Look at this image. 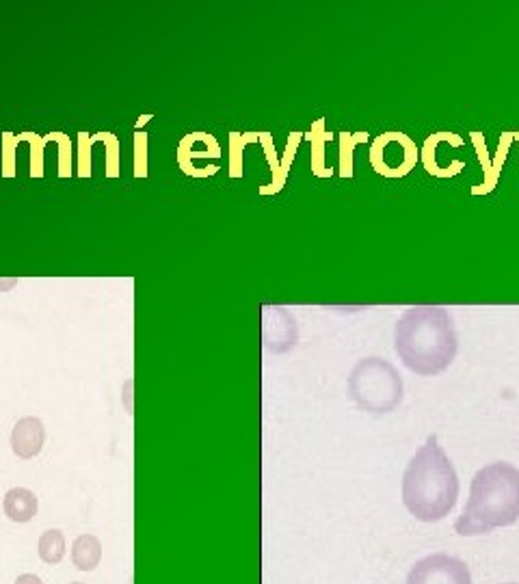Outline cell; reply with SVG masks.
Listing matches in <instances>:
<instances>
[{
  "instance_id": "1",
  "label": "cell",
  "mask_w": 519,
  "mask_h": 584,
  "mask_svg": "<svg viewBox=\"0 0 519 584\" xmlns=\"http://www.w3.org/2000/svg\"><path fill=\"white\" fill-rule=\"evenodd\" d=\"M394 351L420 377H433L455 362L459 338L452 316L444 308H409L394 327Z\"/></svg>"
},
{
  "instance_id": "2",
  "label": "cell",
  "mask_w": 519,
  "mask_h": 584,
  "mask_svg": "<svg viewBox=\"0 0 519 584\" xmlns=\"http://www.w3.org/2000/svg\"><path fill=\"white\" fill-rule=\"evenodd\" d=\"M459 498V476L446 450L431 435L407 463L403 474V502L420 522H442L455 509Z\"/></svg>"
},
{
  "instance_id": "3",
  "label": "cell",
  "mask_w": 519,
  "mask_h": 584,
  "mask_svg": "<svg viewBox=\"0 0 519 584\" xmlns=\"http://www.w3.org/2000/svg\"><path fill=\"white\" fill-rule=\"evenodd\" d=\"M519 522V470L507 461L481 468L472 479L470 498L455 524L461 537H481Z\"/></svg>"
},
{
  "instance_id": "4",
  "label": "cell",
  "mask_w": 519,
  "mask_h": 584,
  "mask_svg": "<svg viewBox=\"0 0 519 584\" xmlns=\"http://www.w3.org/2000/svg\"><path fill=\"white\" fill-rule=\"evenodd\" d=\"M349 392L359 409L383 416L403 403V379L390 362L366 357L351 370Z\"/></svg>"
},
{
  "instance_id": "5",
  "label": "cell",
  "mask_w": 519,
  "mask_h": 584,
  "mask_svg": "<svg viewBox=\"0 0 519 584\" xmlns=\"http://www.w3.org/2000/svg\"><path fill=\"white\" fill-rule=\"evenodd\" d=\"M405 584H472V574L468 563L439 552L411 567Z\"/></svg>"
},
{
  "instance_id": "6",
  "label": "cell",
  "mask_w": 519,
  "mask_h": 584,
  "mask_svg": "<svg viewBox=\"0 0 519 584\" xmlns=\"http://www.w3.org/2000/svg\"><path fill=\"white\" fill-rule=\"evenodd\" d=\"M46 442L44 422L33 416L20 418L11 431V450L20 459H35Z\"/></svg>"
},
{
  "instance_id": "7",
  "label": "cell",
  "mask_w": 519,
  "mask_h": 584,
  "mask_svg": "<svg viewBox=\"0 0 519 584\" xmlns=\"http://www.w3.org/2000/svg\"><path fill=\"white\" fill-rule=\"evenodd\" d=\"M37 498L31 489H24V487H13L7 491V496L3 500V509L5 515L9 517L11 522H18V524H26L31 522L33 517L37 515Z\"/></svg>"
},
{
  "instance_id": "8",
  "label": "cell",
  "mask_w": 519,
  "mask_h": 584,
  "mask_svg": "<svg viewBox=\"0 0 519 584\" xmlns=\"http://www.w3.org/2000/svg\"><path fill=\"white\" fill-rule=\"evenodd\" d=\"M102 561V543L93 535H81L72 543V563L81 572H93Z\"/></svg>"
},
{
  "instance_id": "9",
  "label": "cell",
  "mask_w": 519,
  "mask_h": 584,
  "mask_svg": "<svg viewBox=\"0 0 519 584\" xmlns=\"http://www.w3.org/2000/svg\"><path fill=\"white\" fill-rule=\"evenodd\" d=\"M65 556V537L61 530L52 528L39 537V559L46 565H59Z\"/></svg>"
},
{
  "instance_id": "10",
  "label": "cell",
  "mask_w": 519,
  "mask_h": 584,
  "mask_svg": "<svg viewBox=\"0 0 519 584\" xmlns=\"http://www.w3.org/2000/svg\"><path fill=\"white\" fill-rule=\"evenodd\" d=\"M16 584H44V582H42V578H37L35 574H22L16 580Z\"/></svg>"
},
{
  "instance_id": "11",
  "label": "cell",
  "mask_w": 519,
  "mask_h": 584,
  "mask_svg": "<svg viewBox=\"0 0 519 584\" xmlns=\"http://www.w3.org/2000/svg\"><path fill=\"white\" fill-rule=\"evenodd\" d=\"M504 584H519V582H504Z\"/></svg>"
},
{
  "instance_id": "12",
  "label": "cell",
  "mask_w": 519,
  "mask_h": 584,
  "mask_svg": "<svg viewBox=\"0 0 519 584\" xmlns=\"http://www.w3.org/2000/svg\"><path fill=\"white\" fill-rule=\"evenodd\" d=\"M72 584H83V582H72Z\"/></svg>"
}]
</instances>
